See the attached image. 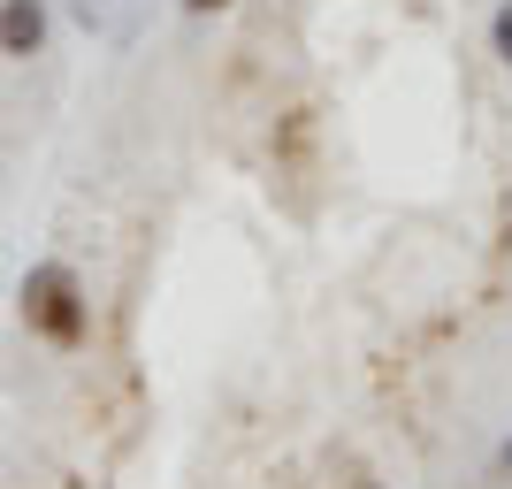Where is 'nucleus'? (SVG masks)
<instances>
[{
	"instance_id": "f257e3e1",
	"label": "nucleus",
	"mask_w": 512,
	"mask_h": 489,
	"mask_svg": "<svg viewBox=\"0 0 512 489\" xmlns=\"http://www.w3.org/2000/svg\"><path fill=\"white\" fill-rule=\"evenodd\" d=\"M23 321H31V337L77 352V344H85V329H92V306H85L77 268H62V260L31 268V276H23Z\"/></svg>"
},
{
	"instance_id": "f03ea898",
	"label": "nucleus",
	"mask_w": 512,
	"mask_h": 489,
	"mask_svg": "<svg viewBox=\"0 0 512 489\" xmlns=\"http://www.w3.org/2000/svg\"><path fill=\"white\" fill-rule=\"evenodd\" d=\"M46 46V0H0V54L31 62Z\"/></svg>"
},
{
	"instance_id": "7ed1b4c3",
	"label": "nucleus",
	"mask_w": 512,
	"mask_h": 489,
	"mask_svg": "<svg viewBox=\"0 0 512 489\" xmlns=\"http://www.w3.org/2000/svg\"><path fill=\"white\" fill-rule=\"evenodd\" d=\"M490 54L512 69V0H497V16H490Z\"/></svg>"
},
{
	"instance_id": "20e7f679",
	"label": "nucleus",
	"mask_w": 512,
	"mask_h": 489,
	"mask_svg": "<svg viewBox=\"0 0 512 489\" xmlns=\"http://www.w3.org/2000/svg\"><path fill=\"white\" fill-rule=\"evenodd\" d=\"M344 489H390V482H375V474H344Z\"/></svg>"
},
{
	"instance_id": "39448f33",
	"label": "nucleus",
	"mask_w": 512,
	"mask_h": 489,
	"mask_svg": "<svg viewBox=\"0 0 512 489\" xmlns=\"http://www.w3.org/2000/svg\"><path fill=\"white\" fill-rule=\"evenodd\" d=\"M184 8H192V16H214V8H230V0H184Z\"/></svg>"
}]
</instances>
